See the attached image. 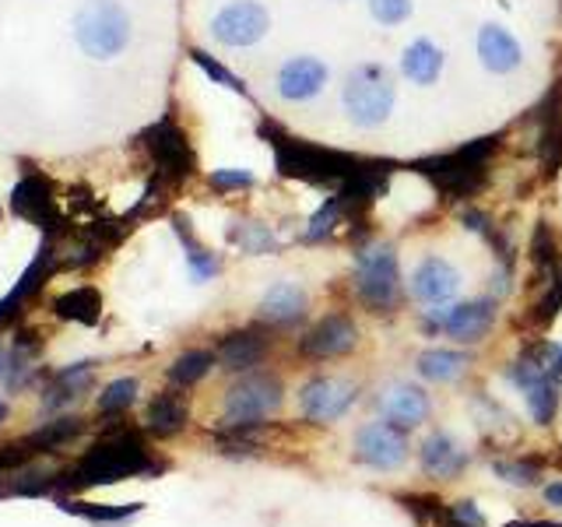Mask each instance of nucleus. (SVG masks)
<instances>
[{
	"mask_svg": "<svg viewBox=\"0 0 562 527\" xmlns=\"http://www.w3.org/2000/svg\"><path fill=\"white\" fill-rule=\"evenodd\" d=\"M450 514L461 520V524H471V527H482V514L474 509V503H453Z\"/></svg>",
	"mask_w": 562,
	"mask_h": 527,
	"instance_id": "41",
	"label": "nucleus"
},
{
	"mask_svg": "<svg viewBox=\"0 0 562 527\" xmlns=\"http://www.w3.org/2000/svg\"><path fill=\"white\" fill-rule=\"evenodd\" d=\"M75 40L85 57L113 60L131 43V14L116 0H88L75 14Z\"/></svg>",
	"mask_w": 562,
	"mask_h": 527,
	"instance_id": "4",
	"label": "nucleus"
},
{
	"mask_svg": "<svg viewBox=\"0 0 562 527\" xmlns=\"http://www.w3.org/2000/svg\"><path fill=\"white\" fill-rule=\"evenodd\" d=\"M531 260L538 271H555V260H559V246H555V233L549 222H538L535 236H531Z\"/></svg>",
	"mask_w": 562,
	"mask_h": 527,
	"instance_id": "34",
	"label": "nucleus"
},
{
	"mask_svg": "<svg viewBox=\"0 0 562 527\" xmlns=\"http://www.w3.org/2000/svg\"><path fill=\"white\" fill-rule=\"evenodd\" d=\"M207 183L215 190H246V187H254V176L243 169H218L207 176Z\"/></svg>",
	"mask_w": 562,
	"mask_h": 527,
	"instance_id": "39",
	"label": "nucleus"
},
{
	"mask_svg": "<svg viewBox=\"0 0 562 527\" xmlns=\"http://www.w3.org/2000/svg\"><path fill=\"white\" fill-rule=\"evenodd\" d=\"M211 366H215V356H211V351H204V348L183 351V356L169 366V380L176 386H190V383L204 380L211 373Z\"/></svg>",
	"mask_w": 562,
	"mask_h": 527,
	"instance_id": "30",
	"label": "nucleus"
},
{
	"mask_svg": "<svg viewBox=\"0 0 562 527\" xmlns=\"http://www.w3.org/2000/svg\"><path fill=\"white\" fill-rule=\"evenodd\" d=\"M11 211L18 218L40 225L43 233H60L67 225L57 208V198H53V183L43 172H25L18 180V187L11 190Z\"/></svg>",
	"mask_w": 562,
	"mask_h": 527,
	"instance_id": "9",
	"label": "nucleus"
},
{
	"mask_svg": "<svg viewBox=\"0 0 562 527\" xmlns=\"http://www.w3.org/2000/svg\"><path fill=\"white\" fill-rule=\"evenodd\" d=\"M479 57L492 75H509L520 67V43L503 25H485L479 32Z\"/></svg>",
	"mask_w": 562,
	"mask_h": 527,
	"instance_id": "20",
	"label": "nucleus"
},
{
	"mask_svg": "<svg viewBox=\"0 0 562 527\" xmlns=\"http://www.w3.org/2000/svg\"><path fill=\"white\" fill-rule=\"evenodd\" d=\"M356 289L366 306L380 313L394 310L397 292H401V271H397V254L391 243H376L359 257L356 264Z\"/></svg>",
	"mask_w": 562,
	"mask_h": 527,
	"instance_id": "7",
	"label": "nucleus"
},
{
	"mask_svg": "<svg viewBox=\"0 0 562 527\" xmlns=\"http://www.w3.org/2000/svg\"><path fill=\"white\" fill-rule=\"evenodd\" d=\"M341 222H345V208H341L338 193H334V198H327L321 204V211H313V218L306 225V239H327Z\"/></svg>",
	"mask_w": 562,
	"mask_h": 527,
	"instance_id": "32",
	"label": "nucleus"
},
{
	"mask_svg": "<svg viewBox=\"0 0 562 527\" xmlns=\"http://www.w3.org/2000/svg\"><path fill=\"white\" fill-rule=\"evenodd\" d=\"M327 85V67L316 60V57H295L285 60L278 70V92L292 99V102H303L321 96Z\"/></svg>",
	"mask_w": 562,
	"mask_h": 527,
	"instance_id": "16",
	"label": "nucleus"
},
{
	"mask_svg": "<svg viewBox=\"0 0 562 527\" xmlns=\"http://www.w3.org/2000/svg\"><path fill=\"white\" fill-rule=\"evenodd\" d=\"M67 514H78L88 520H99V524H110V520H127L134 517L140 503H127V506H99V503H64Z\"/></svg>",
	"mask_w": 562,
	"mask_h": 527,
	"instance_id": "35",
	"label": "nucleus"
},
{
	"mask_svg": "<svg viewBox=\"0 0 562 527\" xmlns=\"http://www.w3.org/2000/svg\"><path fill=\"white\" fill-rule=\"evenodd\" d=\"M268 330L260 327H246V330H236L228 334V338H222L218 345V362L228 369V373H246V369L260 366V359L268 356Z\"/></svg>",
	"mask_w": 562,
	"mask_h": 527,
	"instance_id": "17",
	"label": "nucleus"
},
{
	"mask_svg": "<svg viewBox=\"0 0 562 527\" xmlns=\"http://www.w3.org/2000/svg\"><path fill=\"white\" fill-rule=\"evenodd\" d=\"M0 377H8V366H4V356H0Z\"/></svg>",
	"mask_w": 562,
	"mask_h": 527,
	"instance_id": "47",
	"label": "nucleus"
},
{
	"mask_svg": "<svg viewBox=\"0 0 562 527\" xmlns=\"http://www.w3.org/2000/svg\"><path fill=\"white\" fill-rule=\"evenodd\" d=\"M369 11L380 25H401L412 14V0H369Z\"/></svg>",
	"mask_w": 562,
	"mask_h": 527,
	"instance_id": "38",
	"label": "nucleus"
},
{
	"mask_svg": "<svg viewBox=\"0 0 562 527\" xmlns=\"http://www.w3.org/2000/svg\"><path fill=\"white\" fill-rule=\"evenodd\" d=\"M496 152H499V134H488V137L468 141V145L457 148V152L418 158L415 169L426 176V180H432L439 193H447V198H453V201H464V198H474V193L485 187L488 162Z\"/></svg>",
	"mask_w": 562,
	"mask_h": 527,
	"instance_id": "3",
	"label": "nucleus"
},
{
	"mask_svg": "<svg viewBox=\"0 0 562 527\" xmlns=\"http://www.w3.org/2000/svg\"><path fill=\"white\" fill-rule=\"evenodd\" d=\"M134 401H137V380L123 377V380H113V383L102 391V397H99V412H102V415H120V412H127Z\"/></svg>",
	"mask_w": 562,
	"mask_h": 527,
	"instance_id": "33",
	"label": "nucleus"
},
{
	"mask_svg": "<svg viewBox=\"0 0 562 527\" xmlns=\"http://www.w3.org/2000/svg\"><path fill=\"white\" fill-rule=\"evenodd\" d=\"M271 29V14L268 8H260L257 0H236L215 14L211 22V35L225 46H254L260 43Z\"/></svg>",
	"mask_w": 562,
	"mask_h": 527,
	"instance_id": "10",
	"label": "nucleus"
},
{
	"mask_svg": "<svg viewBox=\"0 0 562 527\" xmlns=\"http://www.w3.org/2000/svg\"><path fill=\"white\" fill-rule=\"evenodd\" d=\"M401 67L415 85H432L439 78V70H443V53H439V46L429 40H415L408 49H404Z\"/></svg>",
	"mask_w": 562,
	"mask_h": 527,
	"instance_id": "26",
	"label": "nucleus"
},
{
	"mask_svg": "<svg viewBox=\"0 0 562 527\" xmlns=\"http://www.w3.org/2000/svg\"><path fill=\"white\" fill-rule=\"evenodd\" d=\"M162 464L151 461V450L145 444V436L134 429H116L110 436H102L99 444L88 450L81 461L60 474V482H53L60 492H78L88 485H113L134 474H158Z\"/></svg>",
	"mask_w": 562,
	"mask_h": 527,
	"instance_id": "1",
	"label": "nucleus"
},
{
	"mask_svg": "<svg viewBox=\"0 0 562 527\" xmlns=\"http://www.w3.org/2000/svg\"><path fill=\"white\" fill-rule=\"evenodd\" d=\"M260 316L268 324H295L306 316V292L292 285V281H278L260 299Z\"/></svg>",
	"mask_w": 562,
	"mask_h": 527,
	"instance_id": "21",
	"label": "nucleus"
},
{
	"mask_svg": "<svg viewBox=\"0 0 562 527\" xmlns=\"http://www.w3.org/2000/svg\"><path fill=\"white\" fill-rule=\"evenodd\" d=\"M457 289H461V274H457L447 260L439 257H426L415 268V278H412V292L418 303L426 306H439V303H450V299L457 295Z\"/></svg>",
	"mask_w": 562,
	"mask_h": 527,
	"instance_id": "15",
	"label": "nucleus"
},
{
	"mask_svg": "<svg viewBox=\"0 0 562 527\" xmlns=\"http://www.w3.org/2000/svg\"><path fill=\"white\" fill-rule=\"evenodd\" d=\"M53 313H57L60 321H70V324L95 327L102 321V295L92 285H78V289H70V292L53 299Z\"/></svg>",
	"mask_w": 562,
	"mask_h": 527,
	"instance_id": "23",
	"label": "nucleus"
},
{
	"mask_svg": "<svg viewBox=\"0 0 562 527\" xmlns=\"http://www.w3.org/2000/svg\"><path fill=\"white\" fill-rule=\"evenodd\" d=\"M4 418H8V404L0 401V426H4Z\"/></svg>",
	"mask_w": 562,
	"mask_h": 527,
	"instance_id": "46",
	"label": "nucleus"
},
{
	"mask_svg": "<svg viewBox=\"0 0 562 527\" xmlns=\"http://www.w3.org/2000/svg\"><path fill=\"white\" fill-rule=\"evenodd\" d=\"M187 426V397L180 391H162L148 404V433L151 436H176Z\"/></svg>",
	"mask_w": 562,
	"mask_h": 527,
	"instance_id": "24",
	"label": "nucleus"
},
{
	"mask_svg": "<svg viewBox=\"0 0 562 527\" xmlns=\"http://www.w3.org/2000/svg\"><path fill=\"white\" fill-rule=\"evenodd\" d=\"M345 110L356 127H380L394 113V81L383 67H356L345 81Z\"/></svg>",
	"mask_w": 562,
	"mask_h": 527,
	"instance_id": "6",
	"label": "nucleus"
},
{
	"mask_svg": "<svg viewBox=\"0 0 562 527\" xmlns=\"http://www.w3.org/2000/svg\"><path fill=\"white\" fill-rule=\"evenodd\" d=\"M544 500L555 503V506H562V482H559V485H549V489H544Z\"/></svg>",
	"mask_w": 562,
	"mask_h": 527,
	"instance_id": "44",
	"label": "nucleus"
},
{
	"mask_svg": "<svg viewBox=\"0 0 562 527\" xmlns=\"http://www.w3.org/2000/svg\"><path fill=\"white\" fill-rule=\"evenodd\" d=\"M464 356L461 351H450V348H429V351H422L418 356V373L432 380V383H447L453 377H461V369H464Z\"/></svg>",
	"mask_w": 562,
	"mask_h": 527,
	"instance_id": "28",
	"label": "nucleus"
},
{
	"mask_svg": "<svg viewBox=\"0 0 562 527\" xmlns=\"http://www.w3.org/2000/svg\"><path fill=\"white\" fill-rule=\"evenodd\" d=\"M506 527H555V524H506Z\"/></svg>",
	"mask_w": 562,
	"mask_h": 527,
	"instance_id": "45",
	"label": "nucleus"
},
{
	"mask_svg": "<svg viewBox=\"0 0 562 527\" xmlns=\"http://www.w3.org/2000/svg\"><path fill=\"white\" fill-rule=\"evenodd\" d=\"M464 225L471 228V233H482V236L492 233V222L482 215V211H464Z\"/></svg>",
	"mask_w": 562,
	"mask_h": 527,
	"instance_id": "42",
	"label": "nucleus"
},
{
	"mask_svg": "<svg viewBox=\"0 0 562 527\" xmlns=\"http://www.w3.org/2000/svg\"><path fill=\"white\" fill-rule=\"evenodd\" d=\"M85 429V422L81 418H57V422H46L43 429H35L32 436H25L22 444L25 450L35 457V453H49V450H60L67 447L70 439H75L78 433Z\"/></svg>",
	"mask_w": 562,
	"mask_h": 527,
	"instance_id": "27",
	"label": "nucleus"
},
{
	"mask_svg": "<svg viewBox=\"0 0 562 527\" xmlns=\"http://www.w3.org/2000/svg\"><path fill=\"white\" fill-rule=\"evenodd\" d=\"M49 271H53V250L43 243L40 254H35V260L29 264V271L22 274V281H18V285L8 292V299H0V327H4L11 316H18V310H22L29 299L46 285Z\"/></svg>",
	"mask_w": 562,
	"mask_h": 527,
	"instance_id": "18",
	"label": "nucleus"
},
{
	"mask_svg": "<svg viewBox=\"0 0 562 527\" xmlns=\"http://www.w3.org/2000/svg\"><path fill=\"white\" fill-rule=\"evenodd\" d=\"M380 408H383L386 418L397 422V426L412 429V426H422V422H426L429 394H422L418 386H412V383H397L380 397Z\"/></svg>",
	"mask_w": 562,
	"mask_h": 527,
	"instance_id": "19",
	"label": "nucleus"
},
{
	"mask_svg": "<svg viewBox=\"0 0 562 527\" xmlns=\"http://www.w3.org/2000/svg\"><path fill=\"white\" fill-rule=\"evenodd\" d=\"M299 404L310 422H338L356 404V386L334 377H316L303 386Z\"/></svg>",
	"mask_w": 562,
	"mask_h": 527,
	"instance_id": "12",
	"label": "nucleus"
},
{
	"mask_svg": "<svg viewBox=\"0 0 562 527\" xmlns=\"http://www.w3.org/2000/svg\"><path fill=\"white\" fill-rule=\"evenodd\" d=\"M281 404V383L271 373H254L243 377L236 386H228L225 404H222V422L225 426H257Z\"/></svg>",
	"mask_w": 562,
	"mask_h": 527,
	"instance_id": "8",
	"label": "nucleus"
},
{
	"mask_svg": "<svg viewBox=\"0 0 562 527\" xmlns=\"http://www.w3.org/2000/svg\"><path fill=\"white\" fill-rule=\"evenodd\" d=\"M464 464H468V453L457 447V439L447 433H432L426 444H422V468L436 474V479H453Z\"/></svg>",
	"mask_w": 562,
	"mask_h": 527,
	"instance_id": "22",
	"label": "nucleus"
},
{
	"mask_svg": "<svg viewBox=\"0 0 562 527\" xmlns=\"http://www.w3.org/2000/svg\"><path fill=\"white\" fill-rule=\"evenodd\" d=\"M228 243H236L243 246L246 254H271L278 250V239L268 225H260V222H239L236 228H228Z\"/></svg>",
	"mask_w": 562,
	"mask_h": 527,
	"instance_id": "31",
	"label": "nucleus"
},
{
	"mask_svg": "<svg viewBox=\"0 0 562 527\" xmlns=\"http://www.w3.org/2000/svg\"><path fill=\"white\" fill-rule=\"evenodd\" d=\"M260 137L271 141L278 172L289 176V180H303V183H316V187H341L359 166L356 155H345V152H334V148H324V145L299 141V137L285 134L281 127H274L271 120L260 123Z\"/></svg>",
	"mask_w": 562,
	"mask_h": 527,
	"instance_id": "2",
	"label": "nucleus"
},
{
	"mask_svg": "<svg viewBox=\"0 0 562 527\" xmlns=\"http://www.w3.org/2000/svg\"><path fill=\"white\" fill-rule=\"evenodd\" d=\"M527 394V408H531V418L538 426H549L555 418V408H559V394H555V380L549 373H541L538 380H531L524 386Z\"/></svg>",
	"mask_w": 562,
	"mask_h": 527,
	"instance_id": "29",
	"label": "nucleus"
},
{
	"mask_svg": "<svg viewBox=\"0 0 562 527\" xmlns=\"http://www.w3.org/2000/svg\"><path fill=\"white\" fill-rule=\"evenodd\" d=\"M559 310H562V271L555 274L549 295H544V303H541V306H538V313H535V321H538V324H549Z\"/></svg>",
	"mask_w": 562,
	"mask_h": 527,
	"instance_id": "40",
	"label": "nucleus"
},
{
	"mask_svg": "<svg viewBox=\"0 0 562 527\" xmlns=\"http://www.w3.org/2000/svg\"><path fill=\"white\" fill-rule=\"evenodd\" d=\"M92 369H95V362H78V366L60 369L57 380H53V386L46 391L43 408H46V412H53V408H60V404L75 401L78 394H85L88 386H92Z\"/></svg>",
	"mask_w": 562,
	"mask_h": 527,
	"instance_id": "25",
	"label": "nucleus"
},
{
	"mask_svg": "<svg viewBox=\"0 0 562 527\" xmlns=\"http://www.w3.org/2000/svg\"><path fill=\"white\" fill-rule=\"evenodd\" d=\"M190 60L193 64H198L201 70H204V75L211 78V81H215V85H225V88H233V92H239V96H246V85L233 75V70H228L225 64H218L215 57H211V53H204V49H198V46H193L190 49Z\"/></svg>",
	"mask_w": 562,
	"mask_h": 527,
	"instance_id": "36",
	"label": "nucleus"
},
{
	"mask_svg": "<svg viewBox=\"0 0 562 527\" xmlns=\"http://www.w3.org/2000/svg\"><path fill=\"white\" fill-rule=\"evenodd\" d=\"M356 345H359L356 324H351L345 313H330L303 338V356H310V359H334V356H348V351L356 348Z\"/></svg>",
	"mask_w": 562,
	"mask_h": 527,
	"instance_id": "14",
	"label": "nucleus"
},
{
	"mask_svg": "<svg viewBox=\"0 0 562 527\" xmlns=\"http://www.w3.org/2000/svg\"><path fill=\"white\" fill-rule=\"evenodd\" d=\"M356 457L369 468H401L408 457V436L397 422H369L356 433Z\"/></svg>",
	"mask_w": 562,
	"mask_h": 527,
	"instance_id": "11",
	"label": "nucleus"
},
{
	"mask_svg": "<svg viewBox=\"0 0 562 527\" xmlns=\"http://www.w3.org/2000/svg\"><path fill=\"white\" fill-rule=\"evenodd\" d=\"M549 377H552V380H562V348H555L552 366H549Z\"/></svg>",
	"mask_w": 562,
	"mask_h": 527,
	"instance_id": "43",
	"label": "nucleus"
},
{
	"mask_svg": "<svg viewBox=\"0 0 562 527\" xmlns=\"http://www.w3.org/2000/svg\"><path fill=\"white\" fill-rule=\"evenodd\" d=\"M496 474L509 485H538V479H541L538 464H531V461H499Z\"/></svg>",
	"mask_w": 562,
	"mask_h": 527,
	"instance_id": "37",
	"label": "nucleus"
},
{
	"mask_svg": "<svg viewBox=\"0 0 562 527\" xmlns=\"http://www.w3.org/2000/svg\"><path fill=\"white\" fill-rule=\"evenodd\" d=\"M492 321H496V310H492L488 299H471V303L450 306V310H443L439 316H432V321H426V327L429 330L439 327V330H447L450 338L471 345V341L485 338V330L492 327Z\"/></svg>",
	"mask_w": 562,
	"mask_h": 527,
	"instance_id": "13",
	"label": "nucleus"
},
{
	"mask_svg": "<svg viewBox=\"0 0 562 527\" xmlns=\"http://www.w3.org/2000/svg\"><path fill=\"white\" fill-rule=\"evenodd\" d=\"M137 141H140V148L148 152L151 176L162 187H180L187 176H193V169H198L190 141L172 116H162L158 123H151V127H145Z\"/></svg>",
	"mask_w": 562,
	"mask_h": 527,
	"instance_id": "5",
	"label": "nucleus"
}]
</instances>
